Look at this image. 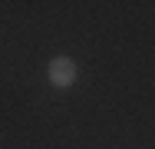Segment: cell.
Wrapping results in <instances>:
<instances>
[{
  "mask_svg": "<svg viewBox=\"0 0 155 149\" xmlns=\"http://www.w3.org/2000/svg\"><path fill=\"white\" fill-rule=\"evenodd\" d=\"M46 76H50V83L56 89H69L76 83V76H79V70H76V63L69 57H56L50 60V70H46Z\"/></svg>",
  "mask_w": 155,
  "mask_h": 149,
  "instance_id": "1",
  "label": "cell"
}]
</instances>
